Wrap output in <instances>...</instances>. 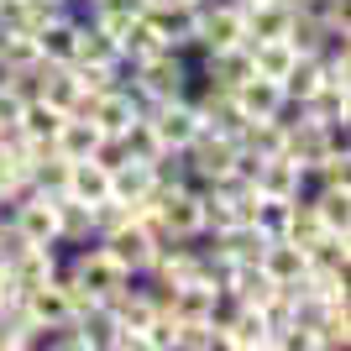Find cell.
Instances as JSON below:
<instances>
[{
  "instance_id": "6da1fadb",
  "label": "cell",
  "mask_w": 351,
  "mask_h": 351,
  "mask_svg": "<svg viewBox=\"0 0 351 351\" xmlns=\"http://www.w3.org/2000/svg\"><path fill=\"white\" fill-rule=\"evenodd\" d=\"M147 121H152V132H158L162 147H189L194 136H199V126H205V121H199V110H194L184 95H178V100H158Z\"/></svg>"
},
{
  "instance_id": "7a4b0ae2",
  "label": "cell",
  "mask_w": 351,
  "mask_h": 351,
  "mask_svg": "<svg viewBox=\"0 0 351 351\" xmlns=\"http://www.w3.org/2000/svg\"><path fill=\"white\" fill-rule=\"evenodd\" d=\"M100 247L110 252V257H116L126 273H142V267L152 263V236H147V226H142L136 215L126 220V226H116L110 236H100Z\"/></svg>"
},
{
  "instance_id": "3957f363",
  "label": "cell",
  "mask_w": 351,
  "mask_h": 351,
  "mask_svg": "<svg viewBox=\"0 0 351 351\" xmlns=\"http://www.w3.org/2000/svg\"><path fill=\"white\" fill-rule=\"evenodd\" d=\"M11 226L27 236V241H37V247H53V241H58V210H53V194H32L27 205L16 210Z\"/></svg>"
},
{
  "instance_id": "277c9868",
  "label": "cell",
  "mask_w": 351,
  "mask_h": 351,
  "mask_svg": "<svg viewBox=\"0 0 351 351\" xmlns=\"http://www.w3.org/2000/svg\"><path fill=\"white\" fill-rule=\"evenodd\" d=\"M231 100H236V110H241L247 121H267L273 110H278L283 89H278V79H267V73H252V79H241V84L231 89Z\"/></svg>"
},
{
  "instance_id": "5b68a950",
  "label": "cell",
  "mask_w": 351,
  "mask_h": 351,
  "mask_svg": "<svg viewBox=\"0 0 351 351\" xmlns=\"http://www.w3.org/2000/svg\"><path fill=\"white\" fill-rule=\"evenodd\" d=\"M304 267H309L304 247H299V241H289V236H273V241L263 247V273H267V278L299 283V278H304Z\"/></svg>"
},
{
  "instance_id": "8992f818",
  "label": "cell",
  "mask_w": 351,
  "mask_h": 351,
  "mask_svg": "<svg viewBox=\"0 0 351 351\" xmlns=\"http://www.w3.org/2000/svg\"><path fill=\"white\" fill-rule=\"evenodd\" d=\"M32 37H37V53L53 58V63H73V53H79V21H73V16L47 21V27H37Z\"/></svg>"
}]
</instances>
